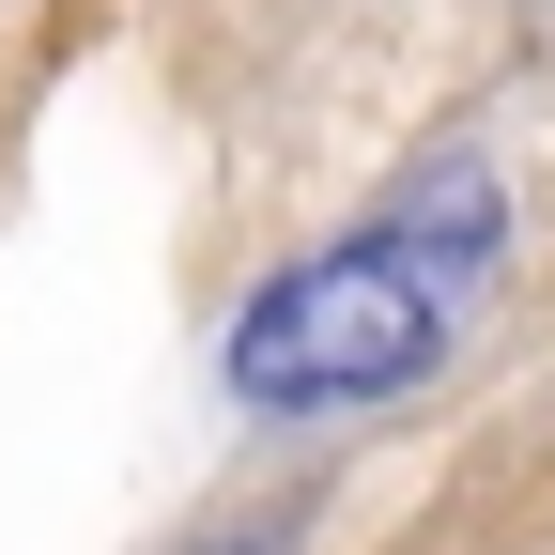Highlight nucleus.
<instances>
[{
  "label": "nucleus",
  "mask_w": 555,
  "mask_h": 555,
  "mask_svg": "<svg viewBox=\"0 0 555 555\" xmlns=\"http://www.w3.org/2000/svg\"><path fill=\"white\" fill-rule=\"evenodd\" d=\"M448 309H463V278L416 262V247L371 217V232L309 247L294 278H262V294L232 309V401H262V416H356V401H401L416 371L448 356Z\"/></svg>",
  "instance_id": "nucleus-1"
},
{
  "label": "nucleus",
  "mask_w": 555,
  "mask_h": 555,
  "mask_svg": "<svg viewBox=\"0 0 555 555\" xmlns=\"http://www.w3.org/2000/svg\"><path fill=\"white\" fill-rule=\"evenodd\" d=\"M386 232H401L416 262H448V278H478V247H494V185H478V170L448 155V170H416V185L386 201Z\"/></svg>",
  "instance_id": "nucleus-2"
}]
</instances>
